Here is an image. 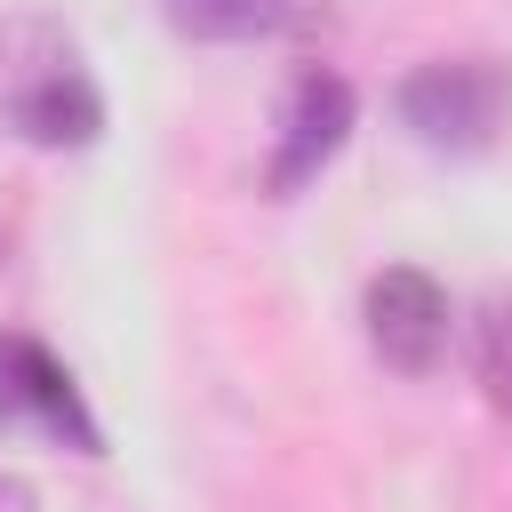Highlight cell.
I'll list each match as a JSON object with an SVG mask.
<instances>
[{"label":"cell","instance_id":"obj_6","mask_svg":"<svg viewBox=\"0 0 512 512\" xmlns=\"http://www.w3.org/2000/svg\"><path fill=\"white\" fill-rule=\"evenodd\" d=\"M160 16L184 32V40H208V48H240V40H272L296 0H160Z\"/></svg>","mask_w":512,"mask_h":512},{"label":"cell","instance_id":"obj_8","mask_svg":"<svg viewBox=\"0 0 512 512\" xmlns=\"http://www.w3.org/2000/svg\"><path fill=\"white\" fill-rule=\"evenodd\" d=\"M0 512H40V496H32L24 472H0Z\"/></svg>","mask_w":512,"mask_h":512},{"label":"cell","instance_id":"obj_1","mask_svg":"<svg viewBox=\"0 0 512 512\" xmlns=\"http://www.w3.org/2000/svg\"><path fill=\"white\" fill-rule=\"evenodd\" d=\"M0 120L40 152H80L104 136V96L80 72L72 40H56L48 24H16L0 40Z\"/></svg>","mask_w":512,"mask_h":512},{"label":"cell","instance_id":"obj_3","mask_svg":"<svg viewBox=\"0 0 512 512\" xmlns=\"http://www.w3.org/2000/svg\"><path fill=\"white\" fill-rule=\"evenodd\" d=\"M352 120H360L352 80H344V72H328V64H296V72H288V88H280V104H272L264 192H272V200H296V192H304V184L344 152Z\"/></svg>","mask_w":512,"mask_h":512},{"label":"cell","instance_id":"obj_7","mask_svg":"<svg viewBox=\"0 0 512 512\" xmlns=\"http://www.w3.org/2000/svg\"><path fill=\"white\" fill-rule=\"evenodd\" d=\"M464 360H472V384L496 416H512V288H488L464 320Z\"/></svg>","mask_w":512,"mask_h":512},{"label":"cell","instance_id":"obj_2","mask_svg":"<svg viewBox=\"0 0 512 512\" xmlns=\"http://www.w3.org/2000/svg\"><path fill=\"white\" fill-rule=\"evenodd\" d=\"M400 128L424 152H496L512 136V64L504 56H432L392 88Z\"/></svg>","mask_w":512,"mask_h":512},{"label":"cell","instance_id":"obj_5","mask_svg":"<svg viewBox=\"0 0 512 512\" xmlns=\"http://www.w3.org/2000/svg\"><path fill=\"white\" fill-rule=\"evenodd\" d=\"M360 320H368V352L392 368V376H432L456 344V312H448V288L416 264H384L360 296Z\"/></svg>","mask_w":512,"mask_h":512},{"label":"cell","instance_id":"obj_4","mask_svg":"<svg viewBox=\"0 0 512 512\" xmlns=\"http://www.w3.org/2000/svg\"><path fill=\"white\" fill-rule=\"evenodd\" d=\"M0 424L32 432V440H56L72 456H104V424L88 416L72 368L24 328H0Z\"/></svg>","mask_w":512,"mask_h":512},{"label":"cell","instance_id":"obj_9","mask_svg":"<svg viewBox=\"0 0 512 512\" xmlns=\"http://www.w3.org/2000/svg\"><path fill=\"white\" fill-rule=\"evenodd\" d=\"M0 264H8V232H0Z\"/></svg>","mask_w":512,"mask_h":512}]
</instances>
